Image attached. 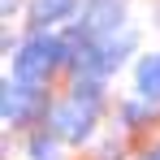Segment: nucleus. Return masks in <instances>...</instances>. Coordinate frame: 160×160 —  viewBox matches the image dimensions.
<instances>
[{"mask_svg": "<svg viewBox=\"0 0 160 160\" xmlns=\"http://www.w3.org/2000/svg\"><path fill=\"white\" fill-rule=\"evenodd\" d=\"M100 104H104V82L74 78L69 95H65V100H56L52 112H48V130H52L61 143H87L91 130H95Z\"/></svg>", "mask_w": 160, "mask_h": 160, "instance_id": "1", "label": "nucleus"}, {"mask_svg": "<svg viewBox=\"0 0 160 160\" xmlns=\"http://www.w3.org/2000/svg\"><path fill=\"white\" fill-rule=\"evenodd\" d=\"M69 43V39H65ZM134 43H138V35L134 30H121V35H108V39H91V43H69V52H74V69H78V78H91V82H104L108 74H117L121 65H126V56L134 52Z\"/></svg>", "mask_w": 160, "mask_h": 160, "instance_id": "2", "label": "nucleus"}, {"mask_svg": "<svg viewBox=\"0 0 160 160\" xmlns=\"http://www.w3.org/2000/svg\"><path fill=\"white\" fill-rule=\"evenodd\" d=\"M69 61H74L69 43L56 39V35H48V30H39V35H30L26 43L18 48V56H13V78L43 87V82L52 78L61 65H69Z\"/></svg>", "mask_w": 160, "mask_h": 160, "instance_id": "3", "label": "nucleus"}, {"mask_svg": "<svg viewBox=\"0 0 160 160\" xmlns=\"http://www.w3.org/2000/svg\"><path fill=\"white\" fill-rule=\"evenodd\" d=\"M126 30V0H87L78 13V26L69 35V43H91Z\"/></svg>", "mask_w": 160, "mask_h": 160, "instance_id": "4", "label": "nucleus"}, {"mask_svg": "<svg viewBox=\"0 0 160 160\" xmlns=\"http://www.w3.org/2000/svg\"><path fill=\"white\" fill-rule=\"evenodd\" d=\"M48 112H52V104H48L43 87L18 82V78L4 82V95H0V117H4V126H30L35 117H48Z\"/></svg>", "mask_w": 160, "mask_h": 160, "instance_id": "5", "label": "nucleus"}, {"mask_svg": "<svg viewBox=\"0 0 160 160\" xmlns=\"http://www.w3.org/2000/svg\"><path fill=\"white\" fill-rule=\"evenodd\" d=\"M87 0H30V22L35 30H48V26H61L69 22L74 13H82Z\"/></svg>", "mask_w": 160, "mask_h": 160, "instance_id": "6", "label": "nucleus"}, {"mask_svg": "<svg viewBox=\"0 0 160 160\" xmlns=\"http://www.w3.org/2000/svg\"><path fill=\"white\" fill-rule=\"evenodd\" d=\"M134 87H138V95H143V100L160 104V52L138 56V65H134Z\"/></svg>", "mask_w": 160, "mask_h": 160, "instance_id": "7", "label": "nucleus"}, {"mask_svg": "<svg viewBox=\"0 0 160 160\" xmlns=\"http://www.w3.org/2000/svg\"><path fill=\"white\" fill-rule=\"evenodd\" d=\"M117 117H121V126H126V130H138V126H152V121L160 117V104L143 100V95H130V100H121V104H117Z\"/></svg>", "mask_w": 160, "mask_h": 160, "instance_id": "8", "label": "nucleus"}, {"mask_svg": "<svg viewBox=\"0 0 160 160\" xmlns=\"http://www.w3.org/2000/svg\"><path fill=\"white\" fill-rule=\"evenodd\" d=\"M56 152H61V138H56L52 130L35 134V138L26 143V156H30V160H56Z\"/></svg>", "mask_w": 160, "mask_h": 160, "instance_id": "9", "label": "nucleus"}, {"mask_svg": "<svg viewBox=\"0 0 160 160\" xmlns=\"http://www.w3.org/2000/svg\"><path fill=\"white\" fill-rule=\"evenodd\" d=\"M100 160H121V143H104L100 147Z\"/></svg>", "mask_w": 160, "mask_h": 160, "instance_id": "10", "label": "nucleus"}, {"mask_svg": "<svg viewBox=\"0 0 160 160\" xmlns=\"http://www.w3.org/2000/svg\"><path fill=\"white\" fill-rule=\"evenodd\" d=\"M138 160H160V143H156V147H147V152H143Z\"/></svg>", "mask_w": 160, "mask_h": 160, "instance_id": "11", "label": "nucleus"}, {"mask_svg": "<svg viewBox=\"0 0 160 160\" xmlns=\"http://www.w3.org/2000/svg\"><path fill=\"white\" fill-rule=\"evenodd\" d=\"M13 9H18V0H4V18H13Z\"/></svg>", "mask_w": 160, "mask_h": 160, "instance_id": "12", "label": "nucleus"}]
</instances>
